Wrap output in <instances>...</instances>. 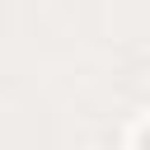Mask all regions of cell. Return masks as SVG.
<instances>
[{
	"instance_id": "obj_1",
	"label": "cell",
	"mask_w": 150,
	"mask_h": 150,
	"mask_svg": "<svg viewBox=\"0 0 150 150\" xmlns=\"http://www.w3.org/2000/svg\"><path fill=\"white\" fill-rule=\"evenodd\" d=\"M145 150H150V136H145Z\"/></svg>"
}]
</instances>
